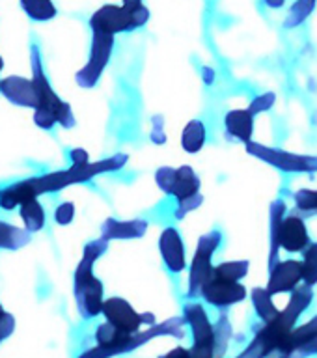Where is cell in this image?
Returning <instances> with one entry per match:
<instances>
[{
    "label": "cell",
    "instance_id": "obj_1",
    "mask_svg": "<svg viewBox=\"0 0 317 358\" xmlns=\"http://www.w3.org/2000/svg\"><path fill=\"white\" fill-rule=\"evenodd\" d=\"M108 248V241L105 237L95 239L84 246L83 259L75 268V301L80 315L86 319L95 317L103 312V284L94 274V263L99 259Z\"/></svg>",
    "mask_w": 317,
    "mask_h": 358
},
{
    "label": "cell",
    "instance_id": "obj_2",
    "mask_svg": "<svg viewBox=\"0 0 317 358\" xmlns=\"http://www.w3.org/2000/svg\"><path fill=\"white\" fill-rule=\"evenodd\" d=\"M288 206L284 200H274L271 203V250H269V267H273L279 262V250L297 254L304 252L310 243V234L304 220L299 215H288Z\"/></svg>",
    "mask_w": 317,
    "mask_h": 358
},
{
    "label": "cell",
    "instance_id": "obj_3",
    "mask_svg": "<svg viewBox=\"0 0 317 358\" xmlns=\"http://www.w3.org/2000/svg\"><path fill=\"white\" fill-rule=\"evenodd\" d=\"M150 10L142 6L136 11H127L123 6L106 4L95 11L90 19L92 32H106L116 36L120 32H131L136 28L144 27L150 21Z\"/></svg>",
    "mask_w": 317,
    "mask_h": 358
},
{
    "label": "cell",
    "instance_id": "obj_4",
    "mask_svg": "<svg viewBox=\"0 0 317 358\" xmlns=\"http://www.w3.org/2000/svg\"><path fill=\"white\" fill-rule=\"evenodd\" d=\"M30 60H32V80L34 84H36V90H38L39 97L38 108H47V110H50L55 114L62 127L71 129L73 125H75V116H73L71 106L55 94V90L50 86L49 78L45 77L43 64H41V55H39V49L36 45H32V49H30Z\"/></svg>",
    "mask_w": 317,
    "mask_h": 358
},
{
    "label": "cell",
    "instance_id": "obj_5",
    "mask_svg": "<svg viewBox=\"0 0 317 358\" xmlns=\"http://www.w3.org/2000/svg\"><path fill=\"white\" fill-rule=\"evenodd\" d=\"M223 243V234L213 229L207 231L206 235H202L198 239V246H196V254L190 262V273H189V299H195L196 295H200L202 287L206 285V282L211 278L213 274V254L218 250V246Z\"/></svg>",
    "mask_w": 317,
    "mask_h": 358
},
{
    "label": "cell",
    "instance_id": "obj_6",
    "mask_svg": "<svg viewBox=\"0 0 317 358\" xmlns=\"http://www.w3.org/2000/svg\"><path fill=\"white\" fill-rule=\"evenodd\" d=\"M185 323L190 324L195 345L190 349L195 358H213L217 355V334L215 327L207 317L206 310L198 302H187L183 310Z\"/></svg>",
    "mask_w": 317,
    "mask_h": 358
},
{
    "label": "cell",
    "instance_id": "obj_7",
    "mask_svg": "<svg viewBox=\"0 0 317 358\" xmlns=\"http://www.w3.org/2000/svg\"><path fill=\"white\" fill-rule=\"evenodd\" d=\"M112 47H114V36L106 32H94L92 39V50L86 66L77 73V84L80 88H94L97 80L105 71L106 64L111 60Z\"/></svg>",
    "mask_w": 317,
    "mask_h": 358
},
{
    "label": "cell",
    "instance_id": "obj_8",
    "mask_svg": "<svg viewBox=\"0 0 317 358\" xmlns=\"http://www.w3.org/2000/svg\"><path fill=\"white\" fill-rule=\"evenodd\" d=\"M246 151L284 172H317V157L295 155V153H288L276 148H267L252 140L246 144Z\"/></svg>",
    "mask_w": 317,
    "mask_h": 358
},
{
    "label": "cell",
    "instance_id": "obj_9",
    "mask_svg": "<svg viewBox=\"0 0 317 358\" xmlns=\"http://www.w3.org/2000/svg\"><path fill=\"white\" fill-rule=\"evenodd\" d=\"M103 315L108 323H112L118 329L125 330L129 334H139L140 327L144 323L153 324V315L148 313H139L122 296H111L103 302Z\"/></svg>",
    "mask_w": 317,
    "mask_h": 358
},
{
    "label": "cell",
    "instance_id": "obj_10",
    "mask_svg": "<svg viewBox=\"0 0 317 358\" xmlns=\"http://www.w3.org/2000/svg\"><path fill=\"white\" fill-rule=\"evenodd\" d=\"M200 295L213 306L228 308L232 304L245 301L246 287L237 280L224 278V276L213 273L211 278L207 280L206 285L202 287Z\"/></svg>",
    "mask_w": 317,
    "mask_h": 358
},
{
    "label": "cell",
    "instance_id": "obj_11",
    "mask_svg": "<svg viewBox=\"0 0 317 358\" xmlns=\"http://www.w3.org/2000/svg\"><path fill=\"white\" fill-rule=\"evenodd\" d=\"M302 282V262L299 259H286L276 262L269 267L267 289L276 293H293Z\"/></svg>",
    "mask_w": 317,
    "mask_h": 358
},
{
    "label": "cell",
    "instance_id": "obj_12",
    "mask_svg": "<svg viewBox=\"0 0 317 358\" xmlns=\"http://www.w3.org/2000/svg\"><path fill=\"white\" fill-rule=\"evenodd\" d=\"M159 250H161L162 262L167 263L168 271L172 273H183L187 268V256H185V245L181 234L174 226L162 229L159 237Z\"/></svg>",
    "mask_w": 317,
    "mask_h": 358
},
{
    "label": "cell",
    "instance_id": "obj_13",
    "mask_svg": "<svg viewBox=\"0 0 317 358\" xmlns=\"http://www.w3.org/2000/svg\"><path fill=\"white\" fill-rule=\"evenodd\" d=\"M0 94L4 95L6 99L15 103L19 106H30V108H38L39 97L36 84L30 78L22 77H6L0 80Z\"/></svg>",
    "mask_w": 317,
    "mask_h": 358
},
{
    "label": "cell",
    "instance_id": "obj_14",
    "mask_svg": "<svg viewBox=\"0 0 317 358\" xmlns=\"http://www.w3.org/2000/svg\"><path fill=\"white\" fill-rule=\"evenodd\" d=\"M224 129L228 138L248 144L254 134V114L251 108H235L224 117Z\"/></svg>",
    "mask_w": 317,
    "mask_h": 358
},
{
    "label": "cell",
    "instance_id": "obj_15",
    "mask_svg": "<svg viewBox=\"0 0 317 358\" xmlns=\"http://www.w3.org/2000/svg\"><path fill=\"white\" fill-rule=\"evenodd\" d=\"M148 229L146 220H116V218H106L103 228H101V237L106 241L112 239H140Z\"/></svg>",
    "mask_w": 317,
    "mask_h": 358
},
{
    "label": "cell",
    "instance_id": "obj_16",
    "mask_svg": "<svg viewBox=\"0 0 317 358\" xmlns=\"http://www.w3.org/2000/svg\"><path fill=\"white\" fill-rule=\"evenodd\" d=\"M196 194H200V178H198V173L190 166L176 168L172 196H176L178 201H183Z\"/></svg>",
    "mask_w": 317,
    "mask_h": 358
},
{
    "label": "cell",
    "instance_id": "obj_17",
    "mask_svg": "<svg viewBox=\"0 0 317 358\" xmlns=\"http://www.w3.org/2000/svg\"><path fill=\"white\" fill-rule=\"evenodd\" d=\"M207 131L206 125L202 120H190L183 129V134H181V145L183 150L190 155H195L198 151H202L204 144H206Z\"/></svg>",
    "mask_w": 317,
    "mask_h": 358
},
{
    "label": "cell",
    "instance_id": "obj_18",
    "mask_svg": "<svg viewBox=\"0 0 317 358\" xmlns=\"http://www.w3.org/2000/svg\"><path fill=\"white\" fill-rule=\"evenodd\" d=\"M30 243V231L11 226L0 220V248L4 250H19Z\"/></svg>",
    "mask_w": 317,
    "mask_h": 358
},
{
    "label": "cell",
    "instance_id": "obj_19",
    "mask_svg": "<svg viewBox=\"0 0 317 358\" xmlns=\"http://www.w3.org/2000/svg\"><path fill=\"white\" fill-rule=\"evenodd\" d=\"M19 207H21V218H22V222H24V229H28L30 234L43 229L45 211H43V206H41L36 198L24 201V203H21Z\"/></svg>",
    "mask_w": 317,
    "mask_h": 358
},
{
    "label": "cell",
    "instance_id": "obj_20",
    "mask_svg": "<svg viewBox=\"0 0 317 358\" xmlns=\"http://www.w3.org/2000/svg\"><path fill=\"white\" fill-rule=\"evenodd\" d=\"M252 302H254V308H256L260 319L265 323L273 321L279 315V310L273 302V293L267 287H256L252 291Z\"/></svg>",
    "mask_w": 317,
    "mask_h": 358
},
{
    "label": "cell",
    "instance_id": "obj_21",
    "mask_svg": "<svg viewBox=\"0 0 317 358\" xmlns=\"http://www.w3.org/2000/svg\"><path fill=\"white\" fill-rule=\"evenodd\" d=\"M21 6L32 21H50L58 13L52 0H21Z\"/></svg>",
    "mask_w": 317,
    "mask_h": 358
},
{
    "label": "cell",
    "instance_id": "obj_22",
    "mask_svg": "<svg viewBox=\"0 0 317 358\" xmlns=\"http://www.w3.org/2000/svg\"><path fill=\"white\" fill-rule=\"evenodd\" d=\"M316 4H317V0H297L295 4L291 6L288 17H286L284 27L297 28L299 24H302V22L307 21L308 17H310V13L314 11Z\"/></svg>",
    "mask_w": 317,
    "mask_h": 358
},
{
    "label": "cell",
    "instance_id": "obj_23",
    "mask_svg": "<svg viewBox=\"0 0 317 358\" xmlns=\"http://www.w3.org/2000/svg\"><path fill=\"white\" fill-rule=\"evenodd\" d=\"M248 267H251V263L246 262V259H237V262L218 263L217 267L213 268V273L218 274V276H224V278L241 282L248 274Z\"/></svg>",
    "mask_w": 317,
    "mask_h": 358
},
{
    "label": "cell",
    "instance_id": "obj_24",
    "mask_svg": "<svg viewBox=\"0 0 317 358\" xmlns=\"http://www.w3.org/2000/svg\"><path fill=\"white\" fill-rule=\"evenodd\" d=\"M302 284L310 287L317 284V243L308 246L302 256Z\"/></svg>",
    "mask_w": 317,
    "mask_h": 358
},
{
    "label": "cell",
    "instance_id": "obj_25",
    "mask_svg": "<svg viewBox=\"0 0 317 358\" xmlns=\"http://www.w3.org/2000/svg\"><path fill=\"white\" fill-rule=\"evenodd\" d=\"M293 198H295V206L299 211L317 213V190L301 189L297 190Z\"/></svg>",
    "mask_w": 317,
    "mask_h": 358
},
{
    "label": "cell",
    "instance_id": "obj_26",
    "mask_svg": "<svg viewBox=\"0 0 317 358\" xmlns=\"http://www.w3.org/2000/svg\"><path fill=\"white\" fill-rule=\"evenodd\" d=\"M174 178H176V168L172 166H162L157 170L155 173V181L159 185V189L167 194H172L174 189Z\"/></svg>",
    "mask_w": 317,
    "mask_h": 358
},
{
    "label": "cell",
    "instance_id": "obj_27",
    "mask_svg": "<svg viewBox=\"0 0 317 358\" xmlns=\"http://www.w3.org/2000/svg\"><path fill=\"white\" fill-rule=\"evenodd\" d=\"M204 203V196L202 194H196L192 196V198H187V200L183 201H178V211H176V218L178 220H181V218H185L189 213L196 211L198 207Z\"/></svg>",
    "mask_w": 317,
    "mask_h": 358
},
{
    "label": "cell",
    "instance_id": "obj_28",
    "mask_svg": "<svg viewBox=\"0 0 317 358\" xmlns=\"http://www.w3.org/2000/svg\"><path fill=\"white\" fill-rule=\"evenodd\" d=\"M274 99H276V97H274V94L267 92V94L258 95L256 99H252V103H251V106H248V108H251L252 114L256 116V114H262V112L271 110V108H273V105H274Z\"/></svg>",
    "mask_w": 317,
    "mask_h": 358
},
{
    "label": "cell",
    "instance_id": "obj_29",
    "mask_svg": "<svg viewBox=\"0 0 317 358\" xmlns=\"http://www.w3.org/2000/svg\"><path fill=\"white\" fill-rule=\"evenodd\" d=\"M34 123H36L39 129L49 131V129H52L56 123H58V120H56L55 114L50 110H47V108H36V110H34Z\"/></svg>",
    "mask_w": 317,
    "mask_h": 358
},
{
    "label": "cell",
    "instance_id": "obj_30",
    "mask_svg": "<svg viewBox=\"0 0 317 358\" xmlns=\"http://www.w3.org/2000/svg\"><path fill=\"white\" fill-rule=\"evenodd\" d=\"M73 217H75V203L73 201H64L55 211V220L60 226H67L73 220Z\"/></svg>",
    "mask_w": 317,
    "mask_h": 358
},
{
    "label": "cell",
    "instance_id": "obj_31",
    "mask_svg": "<svg viewBox=\"0 0 317 358\" xmlns=\"http://www.w3.org/2000/svg\"><path fill=\"white\" fill-rule=\"evenodd\" d=\"M13 330H15V319H13L11 313L6 312L2 321H0V341L6 340L8 336L13 334Z\"/></svg>",
    "mask_w": 317,
    "mask_h": 358
},
{
    "label": "cell",
    "instance_id": "obj_32",
    "mask_svg": "<svg viewBox=\"0 0 317 358\" xmlns=\"http://www.w3.org/2000/svg\"><path fill=\"white\" fill-rule=\"evenodd\" d=\"M69 159H71L73 166H84V164H88V153L80 148H75V150L69 151Z\"/></svg>",
    "mask_w": 317,
    "mask_h": 358
},
{
    "label": "cell",
    "instance_id": "obj_33",
    "mask_svg": "<svg viewBox=\"0 0 317 358\" xmlns=\"http://www.w3.org/2000/svg\"><path fill=\"white\" fill-rule=\"evenodd\" d=\"M151 140L155 142V144H162L167 136L162 134V122L157 117L155 122H153V129H151Z\"/></svg>",
    "mask_w": 317,
    "mask_h": 358
},
{
    "label": "cell",
    "instance_id": "obj_34",
    "mask_svg": "<svg viewBox=\"0 0 317 358\" xmlns=\"http://www.w3.org/2000/svg\"><path fill=\"white\" fill-rule=\"evenodd\" d=\"M162 358H195L192 357V352H190V349H183V347H176V349H172V351L168 352L167 357Z\"/></svg>",
    "mask_w": 317,
    "mask_h": 358
},
{
    "label": "cell",
    "instance_id": "obj_35",
    "mask_svg": "<svg viewBox=\"0 0 317 358\" xmlns=\"http://www.w3.org/2000/svg\"><path fill=\"white\" fill-rule=\"evenodd\" d=\"M144 6V2L142 0H123V8L127 11H136L140 10Z\"/></svg>",
    "mask_w": 317,
    "mask_h": 358
},
{
    "label": "cell",
    "instance_id": "obj_36",
    "mask_svg": "<svg viewBox=\"0 0 317 358\" xmlns=\"http://www.w3.org/2000/svg\"><path fill=\"white\" fill-rule=\"evenodd\" d=\"M202 73H204V83L209 86V84H213V80H215V71H213L211 67H202Z\"/></svg>",
    "mask_w": 317,
    "mask_h": 358
},
{
    "label": "cell",
    "instance_id": "obj_37",
    "mask_svg": "<svg viewBox=\"0 0 317 358\" xmlns=\"http://www.w3.org/2000/svg\"><path fill=\"white\" fill-rule=\"evenodd\" d=\"M265 4L269 8H273V10H279V8H282L286 4V0H265Z\"/></svg>",
    "mask_w": 317,
    "mask_h": 358
},
{
    "label": "cell",
    "instance_id": "obj_38",
    "mask_svg": "<svg viewBox=\"0 0 317 358\" xmlns=\"http://www.w3.org/2000/svg\"><path fill=\"white\" fill-rule=\"evenodd\" d=\"M4 308H2V304H0V321H2V317H4Z\"/></svg>",
    "mask_w": 317,
    "mask_h": 358
},
{
    "label": "cell",
    "instance_id": "obj_39",
    "mask_svg": "<svg viewBox=\"0 0 317 358\" xmlns=\"http://www.w3.org/2000/svg\"><path fill=\"white\" fill-rule=\"evenodd\" d=\"M2 67H4V62H2V58H0V71H2Z\"/></svg>",
    "mask_w": 317,
    "mask_h": 358
}]
</instances>
